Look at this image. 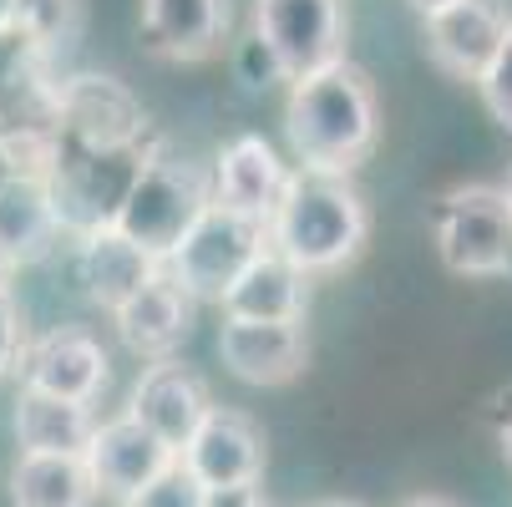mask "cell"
<instances>
[{
  "label": "cell",
  "instance_id": "6da1fadb",
  "mask_svg": "<svg viewBox=\"0 0 512 507\" xmlns=\"http://www.w3.org/2000/svg\"><path fill=\"white\" fill-rule=\"evenodd\" d=\"M284 137L300 173L350 178L371 158L381 137V102L371 77L355 61H335L315 77L289 82L284 97Z\"/></svg>",
  "mask_w": 512,
  "mask_h": 507
},
{
  "label": "cell",
  "instance_id": "7a4b0ae2",
  "mask_svg": "<svg viewBox=\"0 0 512 507\" xmlns=\"http://www.w3.org/2000/svg\"><path fill=\"white\" fill-rule=\"evenodd\" d=\"M365 239H371V208L350 188V178H320L300 168L264 229V244L300 274H335L355 264Z\"/></svg>",
  "mask_w": 512,
  "mask_h": 507
},
{
  "label": "cell",
  "instance_id": "3957f363",
  "mask_svg": "<svg viewBox=\"0 0 512 507\" xmlns=\"http://www.w3.org/2000/svg\"><path fill=\"white\" fill-rule=\"evenodd\" d=\"M208 203H213V173L203 163L173 153L168 142H148V153H142L137 178H132L112 224L163 264Z\"/></svg>",
  "mask_w": 512,
  "mask_h": 507
},
{
  "label": "cell",
  "instance_id": "277c9868",
  "mask_svg": "<svg viewBox=\"0 0 512 507\" xmlns=\"http://www.w3.org/2000/svg\"><path fill=\"white\" fill-rule=\"evenodd\" d=\"M51 127L77 153H137L148 148V107L107 71H77L51 87Z\"/></svg>",
  "mask_w": 512,
  "mask_h": 507
},
{
  "label": "cell",
  "instance_id": "5b68a950",
  "mask_svg": "<svg viewBox=\"0 0 512 507\" xmlns=\"http://www.w3.org/2000/svg\"><path fill=\"white\" fill-rule=\"evenodd\" d=\"M436 259L462 279L512 274V208L497 183H462L436 208Z\"/></svg>",
  "mask_w": 512,
  "mask_h": 507
},
{
  "label": "cell",
  "instance_id": "8992f818",
  "mask_svg": "<svg viewBox=\"0 0 512 507\" xmlns=\"http://www.w3.org/2000/svg\"><path fill=\"white\" fill-rule=\"evenodd\" d=\"M264 249V229L229 213L224 203H208L193 229L178 239V249L163 259V269L183 284L193 305H224L234 279L249 269V259Z\"/></svg>",
  "mask_w": 512,
  "mask_h": 507
},
{
  "label": "cell",
  "instance_id": "52a82bcc",
  "mask_svg": "<svg viewBox=\"0 0 512 507\" xmlns=\"http://www.w3.org/2000/svg\"><path fill=\"white\" fill-rule=\"evenodd\" d=\"M345 0H254V41L269 51L284 82L315 77L345 61Z\"/></svg>",
  "mask_w": 512,
  "mask_h": 507
},
{
  "label": "cell",
  "instance_id": "ba28073f",
  "mask_svg": "<svg viewBox=\"0 0 512 507\" xmlns=\"http://www.w3.org/2000/svg\"><path fill=\"white\" fill-rule=\"evenodd\" d=\"M148 148L137 153H77V148H61V163L46 178V198L61 234H92L102 224L117 219V208L137 178V163Z\"/></svg>",
  "mask_w": 512,
  "mask_h": 507
},
{
  "label": "cell",
  "instance_id": "9c48e42d",
  "mask_svg": "<svg viewBox=\"0 0 512 507\" xmlns=\"http://www.w3.org/2000/svg\"><path fill=\"white\" fill-rule=\"evenodd\" d=\"M264 426L239 411V406H208V416L193 426V437L183 442L178 462L193 472V482L208 487H249L264 477Z\"/></svg>",
  "mask_w": 512,
  "mask_h": 507
},
{
  "label": "cell",
  "instance_id": "30bf717a",
  "mask_svg": "<svg viewBox=\"0 0 512 507\" xmlns=\"http://www.w3.org/2000/svg\"><path fill=\"white\" fill-rule=\"evenodd\" d=\"M507 26H512V11L502 6V0H452V6L421 16L426 61L442 71V77L477 87V77L497 56Z\"/></svg>",
  "mask_w": 512,
  "mask_h": 507
},
{
  "label": "cell",
  "instance_id": "8fae6325",
  "mask_svg": "<svg viewBox=\"0 0 512 507\" xmlns=\"http://www.w3.org/2000/svg\"><path fill=\"white\" fill-rule=\"evenodd\" d=\"M107 350L92 330L82 325H56L46 335H36L21 350V386L41 391V396H61V401H82L92 406L107 386Z\"/></svg>",
  "mask_w": 512,
  "mask_h": 507
},
{
  "label": "cell",
  "instance_id": "7c38bea8",
  "mask_svg": "<svg viewBox=\"0 0 512 507\" xmlns=\"http://www.w3.org/2000/svg\"><path fill=\"white\" fill-rule=\"evenodd\" d=\"M289 178H295V168L274 153V142L259 137V132H244L213 163V203H224L229 213H239V219L269 229Z\"/></svg>",
  "mask_w": 512,
  "mask_h": 507
},
{
  "label": "cell",
  "instance_id": "4fadbf2b",
  "mask_svg": "<svg viewBox=\"0 0 512 507\" xmlns=\"http://www.w3.org/2000/svg\"><path fill=\"white\" fill-rule=\"evenodd\" d=\"M173 457H178V452H168L153 431L142 426V421H132L127 411L112 416V421H97L92 442H87V452H82L97 497H112V502L137 497L163 467H173Z\"/></svg>",
  "mask_w": 512,
  "mask_h": 507
},
{
  "label": "cell",
  "instance_id": "5bb4252c",
  "mask_svg": "<svg viewBox=\"0 0 512 507\" xmlns=\"http://www.w3.org/2000/svg\"><path fill=\"white\" fill-rule=\"evenodd\" d=\"M208 406H213L208 381L173 355V360H153V366L137 376L127 416L148 426L168 452H183V442L193 437V426L208 416Z\"/></svg>",
  "mask_w": 512,
  "mask_h": 507
},
{
  "label": "cell",
  "instance_id": "9a60e30c",
  "mask_svg": "<svg viewBox=\"0 0 512 507\" xmlns=\"http://www.w3.org/2000/svg\"><path fill=\"white\" fill-rule=\"evenodd\" d=\"M218 360L244 386H284L305 371L310 340L305 325H274V320H234L218 325Z\"/></svg>",
  "mask_w": 512,
  "mask_h": 507
},
{
  "label": "cell",
  "instance_id": "2e32d148",
  "mask_svg": "<svg viewBox=\"0 0 512 507\" xmlns=\"http://www.w3.org/2000/svg\"><path fill=\"white\" fill-rule=\"evenodd\" d=\"M234 26L229 0H142V46L163 61H208L213 51H224Z\"/></svg>",
  "mask_w": 512,
  "mask_h": 507
},
{
  "label": "cell",
  "instance_id": "e0dca14e",
  "mask_svg": "<svg viewBox=\"0 0 512 507\" xmlns=\"http://www.w3.org/2000/svg\"><path fill=\"white\" fill-rule=\"evenodd\" d=\"M193 315H198V305L183 295V284L168 269H158L122 310H112V325H117V335L132 355L173 360L178 345L193 335Z\"/></svg>",
  "mask_w": 512,
  "mask_h": 507
},
{
  "label": "cell",
  "instance_id": "ac0fdd59",
  "mask_svg": "<svg viewBox=\"0 0 512 507\" xmlns=\"http://www.w3.org/2000/svg\"><path fill=\"white\" fill-rule=\"evenodd\" d=\"M158 269L163 264L148 249H137L117 224H102V229L77 239V284H82V295L92 305H102L107 315L122 310Z\"/></svg>",
  "mask_w": 512,
  "mask_h": 507
},
{
  "label": "cell",
  "instance_id": "d6986e66",
  "mask_svg": "<svg viewBox=\"0 0 512 507\" xmlns=\"http://www.w3.org/2000/svg\"><path fill=\"white\" fill-rule=\"evenodd\" d=\"M310 310V274H300L289 259H279L269 244L249 259V269L234 279L224 295V315L234 320H274V325H300Z\"/></svg>",
  "mask_w": 512,
  "mask_h": 507
},
{
  "label": "cell",
  "instance_id": "ffe728a7",
  "mask_svg": "<svg viewBox=\"0 0 512 507\" xmlns=\"http://www.w3.org/2000/svg\"><path fill=\"white\" fill-rule=\"evenodd\" d=\"M11 426L26 457H82L97 431V416L82 401H61V396H41L21 386Z\"/></svg>",
  "mask_w": 512,
  "mask_h": 507
},
{
  "label": "cell",
  "instance_id": "44dd1931",
  "mask_svg": "<svg viewBox=\"0 0 512 507\" xmlns=\"http://www.w3.org/2000/svg\"><path fill=\"white\" fill-rule=\"evenodd\" d=\"M61 239V224L51 213L46 183H26V178H0V249L16 269L41 264Z\"/></svg>",
  "mask_w": 512,
  "mask_h": 507
},
{
  "label": "cell",
  "instance_id": "7402d4cb",
  "mask_svg": "<svg viewBox=\"0 0 512 507\" xmlns=\"http://www.w3.org/2000/svg\"><path fill=\"white\" fill-rule=\"evenodd\" d=\"M11 507H97V487L82 457H16Z\"/></svg>",
  "mask_w": 512,
  "mask_h": 507
},
{
  "label": "cell",
  "instance_id": "603a6c76",
  "mask_svg": "<svg viewBox=\"0 0 512 507\" xmlns=\"http://www.w3.org/2000/svg\"><path fill=\"white\" fill-rule=\"evenodd\" d=\"M11 31L31 46V56L51 71L87 31V0H16Z\"/></svg>",
  "mask_w": 512,
  "mask_h": 507
},
{
  "label": "cell",
  "instance_id": "cb8c5ba5",
  "mask_svg": "<svg viewBox=\"0 0 512 507\" xmlns=\"http://www.w3.org/2000/svg\"><path fill=\"white\" fill-rule=\"evenodd\" d=\"M477 97H482L487 117H492L502 132H512V26H507L497 56L487 61V71L477 77Z\"/></svg>",
  "mask_w": 512,
  "mask_h": 507
},
{
  "label": "cell",
  "instance_id": "d4e9b609",
  "mask_svg": "<svg viewBox=\"0 0 512 507\" xmlns=\"http://www.w3.org/2000/svg\"><path fill=\"white\" fill-rule=\"evenodd\" d=\"M122 507H203V487L193 482V472L173 457V467H163L137 497H127Z\"/></svg>",
  "mask_w": 512,
  "mask_h": 507
},
{
  "label": "cell",
  "instance_id": "484cf974",
  "mask_svg": "<svg viewBox=\"0 0 512 507\" xmlns=\"http://www.w3.org/2000/svg\"><path fill=\"white\" fill-rule=\"evenodd\" d=\"M21 350H26V320L11 289H0V376H11L21 366Z\"/></svg>",
  "mask_w": 512,
  "mask_h": 507
},
{
  "label": "cell",
  "instance_id": "4316f807",
  "mask_svg": "<svg viewBox=\"0 0 512 507\" xmlns=\"http://www.w3.org/2000/svg\"><path fill=\"white\" fill-rule=\"evenodd\" d=\"M234 71H239V82H244L249 92H264L269 82H284V77H279V66L269 61V51H264L254 36L239 46V56H234Z\"/></svg>",
  "mask_w": 512,
  "mask_h": 507
},
{
  "label": "cell",
  "instance_id": "83f0119b",
  "mask_svg": "<svg viewBox=\"0 0 512 507\" xmlns=\"http://www.w3.org/2000/svg\"><path fill=\"white\" fill-rule=\"evenodd\" d=\"M203 507H264V492H259V482H249V487H208Z\"/></svg>",
  "mask_w": 512,
  "mask_h": 507
},
{
  "label": "cell",
  "instance_id": "f1b7e54d",
  "mask_svg": "<svg viewBox=\"0 0 512 507\" xmlns=\"http://www.w3.org/2000/svg\"><path fill=\"white\" fill-rule=\"evenodd\" d=\"M401 507H457L452 497H411V502H401Z\"/></svg>",
  "mask_w": 512,
  "mask_h": 507
},
{
  "label": "cell",
  "instance_id": "f546056e",
  "mask_svg": "<svg viewBox=\"0 0 512 507\" xmlns=\"http://www.w3.org/2000/svg\"><path fill=\"white\" fill-rule=\"evenodd\" d=\"M442 6H452V0H411L416 16H431V11H442Z\"/></svg>",
  "mask_w": 512,
  "mask_h": 507
},
{
  "label": "cell",
  "instance_id": "4dcf8cb0",
  "mask_svg": "<svg viewBox=\"0 0 512 507\" xmlns=\"http://www.w3.org/2000/svg\"><path fill=\"white\" fill-rule=\"evenodd\" d=\"M11 279H16V264L6 259V249H0V289H11Z\"/></svg>",
  "mask_w": 512,
  "mask_h": 507
},
{
  "label": "cell",
  "instance_id": "1f68e13d",
  "mask_svg": "<svg viewBox=\"0 0 512 507\" xmlns=\"http://www.w3.org/2000/svg\"><path fill=\"white\" fill-rule=\"evenodd\" d=\"M502 457H507V467H512V416L502 421Z\"/></svg>",
  "mask_w": 512,
  "mask_h": 507
},
{
  "label": "cell",
  "instance_id": "d6a6232c",
  "mask_svg": "<svg viewBox=\"0 0 512 507\" xmlns=\"http://www.w3.org/2000/svg\"><path fill=\"white\" fill-rule=\"evenodd\" d=\"M11 16H16V0H0V31H11Z\"/></svg>",
  "mask_w": 512,
  "mask_h": 507
},
{
  "label": "cell",
  "instance_id": "836d02e7",
  "mask_svg": "<svg viewBox=\"0 0 512 507\" xmlns=\"http://www.w3.org/2000/svg\"><path fill=\"white\" fill-rule=\"evenodd\" d=\"M315 507H360V502H350V497H325V502H315Z\"/></svg>",
  "mask_w": 512,
  "mask_h": 507
},
{
  "label": "cell",
  "instance_id": "e575fe53",
  "mask_svg": "<svg viewBox=\"0 0 512 507\" xmlns=\"http://www.w3.org/2000/svg\"><path fill=\"white\" fill-rule=\"evenodd\" d=\"M497 188H502V198H507V208H512V168H507V178H502Z\"/></svg>",
  "mask_w": 512,
  "mask_h": 507
}]
</instances>
